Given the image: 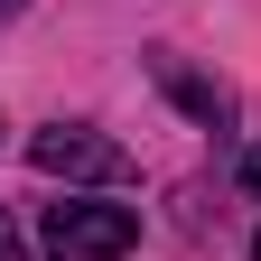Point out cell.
Returning a JSON list of instances; mask_svg holds the SVG:
<instances>
[{"mask_svg":"<svg viewBox=\"0 0 261 261\" xmlns=\"http://www.w3.org/2000/svg\"><path fill=\"white\" fill-rule=\"evenodd\" d=\"M243 177H252V196H261V149H252V159H243Z\"/></svg>","mask_w":261,"mask_h":261,"instance_id":"5b68a950","label":"cell"},{"mask_svg":"<svg viewBox=\"0 0 261 261\" xmlns=\"http://www.w3.org/2000/svg\"><path fill=\"white\" fill-rule=\"evenodd\" d=\"M0 130H10V121H0Z\"/></svg>","mask_w":261,"mask_h":261,"instance_id":"8992f818","label":"cell"},{"mask_svg":"<svg viewBox=\"0 0 261 261\" xmlns=\"http://www.w3.org/2000/svg\"><path fill=\"white\" fill-rule=\"evenodd\" d=\"M252 252H261V243H252Z\"/></svg>","mask_w":261,"mask_h":261,"instance_id":"52a82bcc","label":"cell"},{"mask_svg":"<svg viewBox=\"0 0 261 261\" xmlns=\"http://www.w3.org/2000/svg\"><path fill=\"white\" fill-rule=\"evenodd\" d=\"M28 168L38 177H93V187H112V177H130V159H121V140H103V130L56 121V130L28 140Z\"/></svg>","mask_w":261,"mask_h":261,"instance_id":"7a4b0ae2","label":"cell"},{"mask_svg":"<svg viewBox=\"0 0 261 261\" xmlns=\"http://www.w3.org/2000/svg\"><path fill=\"white\" fill-rule=\"evenodd\" d=\"M159 75H168V84H177V103H187V112H205V121H224V112H233V93H224V84H196V75H187V65H177V56H168V65H159Z\"/></svg>","mask_w":261,"mask_h":261,"instance_id":"3957f363","label":"cell"},{"mask_svg":"<svg viewBox=\"0 0 261 261\" xmlns=\"http://www.w3.org/2000/svg\"><path fill=\"white\" fill-rule=\"evenodd\" d=\"M0 261H28V252H19V224H10V215H0Z\"/></svg>","mask_w":261,"mask_h":261,"instance_id":"277c9868","label":"cell"},{"mask_svg":"<svg viewBox=\"0 0 261 261\" xmlns=\"http://www.w3.org/2000/svg\"><path fill=\"white\" fill-rule=\"evenodd\" d=\"M38 243H47V261H121L130 243H140V205H103V196H65V205H47Z\"/></svg>","mask_w":261,"mask_h":261,"instance_id":"6da1fadb","label":"cell"}]
</instances>
